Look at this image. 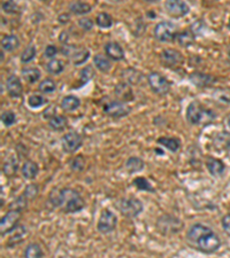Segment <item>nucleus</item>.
Returning a JSON list of instances; mask_svg holds the SVG:
<instances>
[{"mask_svg":"<svg viewBox=\"0 0 230 258\" xmlns=\"http://www.w3.org/2000/svg\"><path fill=\"white\" fill-rule=\"evenodd\" d=\"M69 20H70L69 14H61L59 18H58V21H59V23H61V24L68 23V22H69Z\"/></svg>","mask_w":230,"mask_h":258,"instance_id":"nucleus-48","label":"nucleus"},{"mask_svg":"<svg viewBox=\"0 0 230 258\" xmlns=\"http://www.w3.org/2000/svg\"><path fill=\"white\" fill-rule=\"evenodd\" d=\"M38 193H40V187H38L37 184H29L27 185V187L24 188L23 194L22 195H23L28 201H31L37 198Z\"/></svg>","mask_w":230,"mask_h":258,"instance_id":"nucleus-37","label":"nucleus"},{"mask_svg":"<svg viewBox=\"0 0 230 258\" xmlns=\"http://www.w3.org/2000/svg\"><path fill=\"white\" fill-rule=\"evenodd\" d=\"M69 168L75 172H82L85 169V159L82 155L75 156L69 161Z\"/></svg>","mask_w":230,"mask_h":258,"instance_id":"nucleus-36","label":"nucleus"},{"mask_svg":"<svg viewBox=\"0 0 230 258\" xmlns=\"http://www.w3.org/2000/svg\"><path fill=\"white\" fill-rule=\"evenodd\" d=\"M145 163L141 158H137V156H132V158H129L125 162V169L128 170V172L130 174H137V172L142 171L144 169Z\"/></svg>","mask_w":230,"mask_h":258,"instance_id":"nucleus-24","label":"nucleus"},{"mask_svg":"<svg viewBox=\"0 0 230 258\" xmlns=\"http://www.w3.org/2000/svg\"><path fill=\"white\" fill-rule=\"evenodd\" d=\"M20 46V40L15 35H5L1 38V47L2 51L12 52Z\"/></svg>","mask_w":230,"mask_h":258,"instance_id":"nucleus-23","label":"nucleus"},{"mask_svg":"<svg viewBox=\"0 0 230 258\" xmlns=\"http://www.w3.org/2000/svg\"><path fill=\"white\" fill-rule=\"evenodd\" d=\"M93 63H95L97 69L103 71V73H108V71L111 70V68H112L111 61H109L107 58L104 57V55H102V54L95 55V58H93Z\"/></svg>","mask_w":230,"mask_h":258,"instance_id":"nucleus-28","label":"nucleus"},{"mask_svg":"<svg viewBox=\"0 0 230 258\" xmlns=\"http://www.w3.org/2000/svg\"><path fill=\"white\" fill-rule=\"evenodd\" d=\"M206 168L213 177H220V176H222L226 171L225 163H223L221 159L213 158V156H209V158H207Z\"/></svg>","mask_w":230,"mask_h":258,"instance_id":"nucleus-16","label":"nucleus"},{"mask_svg":"<svg viewBox=\"0 0 230 258\" xmlns=\"http://www.w3.org/2000/svg\"><path fill=\"white\" fill-rule=\"evenodd\" d=\"M157 142L171 153H176L181 148V140L173 137H160Z\"/></svg>","mask_w":230,"mask_h":258,"instance_id":"nucleus-20","label":"nucleus"},{"mask_svg":"<svg viewBox=\"0 0 230 258\" xmlns=\"http://www.w3.org/2000/svg\"><path fill=\"white\" fill-rule=\"evenodd\" d=\"M228 125H229V127H230V119H228Z\"/></svg>","mask_w":230,"mask_h":258,"instance_id":"nucleus-50","label":"nucleus"},{"mask_svg":"<svg viewBox=\"0 0 230 258\" xmlns=\"http://www.w3.org/2000/svg\"><path fill=\"white\" fill-rule=\"evenodd\" d=\"M44 253L41 244L37 242L29 243L23 251V258H43Z\"/></svg>","mask_w":230,"mask_h":258,"instance_id":"nucleus-22","label":"nucleus"},{"mask_svg":"<svg viewBox=\"0 0 230 258\" xmlns=\"http://www.w3.org/2000/svg\"><path fill=\"white\" fill-rule=\"evenodd\" d=\"M97 25L102 29H109L113 25V19L112 16L107 13H100L97 16Z\"/></svg>","mask_w":230,"mask_h":258,"instance_id":"nucleus-34","label":"nucleus"},{"mask_svg":"<svg viewBox=\"0 0 230 258\" xmlns=\"http://www.w3.org/2000/svg\"><path fill=\"white\" fill-rule=\"evenodd\" d=\"M221 225H222L223 231H225V233L230 238V215H226V216H223L222 220H221Z\"/></svg>","mask_w":230,"mask_h":258,"instance_id":"nucleus-47","label":"nucleus"},{"mask_svg":"<svg viewBox=\"0 0 230 258\" xmlns=\"http://www.w3.org/2000/svg\"><path fill=\"white\" fill-rule=\"evenodd\" d=\"M229 28H230V19H229Z\"/></svg>","mask_w":230,"mask_h":258,"instance_id":"nucleus-51","label":"nucleus"},{"mask_svg":"<svg viewBox=\"0 0 230 258\" xmlns=\"http://www.w3.org/2000/svg\"><path fill=\"white\" fill-rule=\"evenodd\" d=\"M83 145V139L81 135L75 132L70 131L67 132L63 138H61V146H63V150L68 154H73L79 150Z\"/></svg>","mask_w":230,"mask_h":258,"instance_id":"nucleus-12","label":"nucleus"},{"mask_svg":"<svg viewBox=\"0 0 230 258\" xmlns=\"http://www.w3.org/2000/svg\"><path fill=\"white\" fill-rule=\"evenodd\" d=\"M115 208L121 212L122 216L128 218H136L143 212V203L136 198H121L116 201Z\"/></svg>","mask_w":230,"mask_h":258,"instance_id":"nucleus-4","label":"nucleus"},{"mask_svg":"<svg viewBox=\"0 0 230 258\" xmlns=\"http://www.w3.org/2000/svg\"><path fill=\"white\" fill-rule=\"evenodd\" d=\"M57 89V85L54 83L53 79L51 78H45L44 80L41 81V84L38 85V90L44 94H51L53 93Z\"/></svg>","mask_w":230,"mask_h":258,"instance_id":"nucleus-33","label":"nucleus"},{"mask_svg":"<svg viewBox=\"0 0 230 258\" xmlns=\"http://www.w3.org/2000/svg\"><path fill=\"white\" fill-rule=\"evenodd\" d=\"M18 159H16L14 156H11V158L4 163V165H2V172H4L6 176H8V177H13V176L16 174V171H18Z\"/></svg>","mask_w":230,"mask_h":258,"instance_id":"nucleus-30","label":"nucleus"},{"mask_svg":"<svg viewBox=\"0 0 230 258\" xmlns=\"http://www.w3.org/2000/svg\"><path fill=\"white\" fill-rule=\"evenodd\" d=\"M105 53L109 59L114 61H121L125 59V51L121 45L116 41H109L105 45Z\"/></svg>","mask_w":230,"mask_h":258,"instance_id":"nucleus-17","label":"nucleus"},{"mask_svg":"<svg viewBox=\"0 0 230 258\" xmlns=\"http://www.w3.org/2000/svg\"><path fill=\"white\" fill-rule=\"evenodd\" d=\"M91 5L83 1H73L69 4V11L75 15H85L91 12Z\"/></svg>","mask_w":230,"mask_h":258,"instance_id":"nucleus-25","label":"nucleus"},{"mask_svg":"<svg viewBox=\"0 0 230 258\" xmlns=\"http://www.w3.org/2000/svg\"><path fill=\"white\" fill-rule=\"evenodd\" d=\"M115 94H116V97L120 99V101H123V102H127V101L131 100L132 98H134L131 87L129 86V84L127 83H121V84L116 85Z\"/></svg>","mask_w":230,"mask_h":258,"instance_id":"nucleus-21","label":"nucleus"},{"mask_svg":"<svg viewBox=\"0 0 230 258\" xmlns=\"http://www.w3.org/2000/svg\"><path fill=\"white\" fill-rule=\"evenodd\" d=\"M147 83L151 90L159 96H166L170 91V83L166 77L161 74L153 71L147 75Z\"/></svg>","mask_w":230,"mask_h":258,"instance_id":"nucleus-7","label":"nucleus"},{"mask_svg":"<svg viewBox=\"0 0 230 258\" xmlns=\"http://www.w3.org/2000/svg\"><path fill=\"white\" fill-rule=\"evenodd\" d=\"M57 53H58V48L54 46V45H47L46 48H45L44 55H45V58L53 60V58L56 57Z\"/></svg>","mask_w":230,"mask_h":258,"instance_id":"nucleus-46","label":"nucleus"},{"mask_svg":"<svg viewBox=\"0 0 230 258\" xmlns=\"http://www.w3.org/2000/svg\"><path fill=\"white\" fill-rule=\"evenodd\" d=\"M183 221L173 215H163L157 220V230L164 235H175L183 230Z\"/></svg>","mask_w":230,"mask_h":258,"instance_id":"nucleus-5","label":"nucleus"},{"mask_svg":"<svg viewBox=\"0 0 230 258\" xmlns=\"http://www.w3.org/2000/svg\"><path fill=\"white\" fill-rule=\"evenodd\" d=\"M132 185H134L137 189H139V191L151 192V193L155 192V189L153 186L151 185V182L144 177H136L134 180H132Z\"/></svg>","mask_w":230,"mask_h":258,"instance_id":"nucleus-32","label":"nucleus"},{"mask_svg":"<svg viewBox=\"0 0 230 258\" xmlns=\"http://www.w3.org/2000/svg\"><path fill=\"white\" fill-rule=\"evenodd\" d=\"M130 73L131 74H129L128 70L123 71V77H125V79H127L130 84H138L142 78L141 73L135 69H130Z\"/></svg>","mask_w":230,"mask_h":258,"instance_id":"nucleus-41","label":"nucleus"},{"mask_svg":"<svg viewBox=\"0 0 230 258\" xmlns=\"http://www.w3.org/2000/svg\"><path fill=\"white\" fill-rule=\"evenodd\" d=\"M48 125L54 131H63L67 126V119L63 115H54L48 119Z\"/></svg>","mask_w":230,"mask_h":258,"instance_id":"nucleus-29","label":"nucleus"},{"mask_svg":"<svg viewBox=\"0 0 230 258\" xmlns=\"http://www.w3.org/2000/svg\"><path fill=\"white\" fill-rule=\"evenodd\" d=\"M165 8H166L168 14L175 16V18H181L190 12L189 5L184 1H180V0H168L165 2Z\"/></svg>","mask_w":230,"mask_h":258,"instance_id":"nucleus-13","label":"nucleus"},{"mask_svg":"<svg viewBox=\"0 0 230 258\" xmlns=\"http://www.w3.org/2000/svg\"><path fill=\"white\" fill-rule=\"evenodd\" d=\"M21 217V211L8 210L7 214L1 218V221H0V233H1V237H5L6 234L11 233L12 231H15L18 228Z\"/></svg>","mask_w":230,"mask_h":258,"instance_id":"nucleus-10","label":"nucleus"},{"mask_svg":"<svg viewBox=\"0 0 230 258\" xmlns=\"http://www.w3.org/2000/svg\"><path fill=\"white\" fill-rule=\"evenodd\" d=\"M153 34L154 37L157 38V40L163 42H170L176 39L179 32H177V27L173 22L163 21L159 22V23L155 25Z\"/></svg>","mask_w":230,"mask_h":258,"instance_id":"nucleus-6","label":"nucleus"},{"mask_svg":"<svg viewBox=\"0 0 230 258\" xmlns=\"http://www.w3.org/2000/svg\"><path fill=\"white\" fill-rule=\"evenodd\" d=\"M1 122L5 126H12L16 123V115L11 110H6L1 114Z\"/></svg>","mask_w":230,"mask_h":258,"instance_id":"nucleus-42","label":"nucleus"},{"mask_svg":"<svg viewBox=\"0 0 230 258\" xmlns=\"http://www.w3.org/2000/svg\"><path fill=\"white\" fill-rule=\"evenodd\" d=\"M161 62L164 63V66L168 68H175L179 67L183 63V55L180 53L179 51L173 50H165L160 55Z\"/></svg>","mask_w":230,"mask_h":258,"instance_id":"nucleus-14","label":"nucleus"},{"mask_svg":"<svg viewBox=\"0 0 230 258\" xmlns=\"http://www.w3.org/2000/svg\"><path fill=\"white\" fill-rule=\"evenodd\" d=\"M187 241L191 248L204 254H214L221 247L219 235L202 223H196L190 226L187 233Z\"/></svg>","mask_w":230,"mask_h":258,"instance_id":"nucleus-1","label":"nucleus"},{"mask_svg":"<svg viewBox=\"0 0 230 258\" xmlns=\"http://www.w3.org/2000/svg\"><path fill=\"white\" fill-rule=\"evenodd\" d=\"M28 200L25 198L23 195H21V197L16 198L14 201L12 202L11 204H9V210H18V211H23L25 208L28 207Z\"/></svg>","mask_w":230,"mask_h":258,"instance_id":"nucleus-38","label":"nucleus"},{"mask_svg":"<svg viewBox=\"0 0 230 258\" xmlns=\"http://www.w3.org/2000/svg\"><path fill=\"white\" fill-rule=\"evenodd\" d=\"M51 204L64 214H76L85 208V201L76 189L70 187L56 188L48 197Z\"/></svg>","mask_w":230,"mask_h":258,"instance_id":"nucleus-2","label":"nucleus"},{"mask_svg":"<svg viewBox=\"0 0 230 258\" xmlns=\"http://www.w3.org/2000/svg\"><path fill=\"white\" fill-rule=\"evenodd\" d=\"M63 61L57 60V59H53L50 62H47L46 64V70L47 73H50L52 75H59L63 71Z\"/></svg>","mask_w":230,"mask_h":258,"instance_id":"nucleus-35","label":"nucleus"},{"mask_svg":"<svg viewBox=\"0 0 230 258\" xmlns=\"http://www.w3.org/2000/svg\"><path fill=\"white\" fill-rule=\"evenodd\" d=\"M61 53L69 58L70 61H72L75 66H81V64L85 63L90 57L89 50L83 47L72 46V45H69V46L64 45V46L61 48Z\"/></svg>","mask_w":230,"mask_h":258,"instance_id":"nucleus-9","label":"nucleus"},{"mask_svg":"<svg viewBox=\"0 0 230 258\" xmlns=\"http://www.w3.org/2000/svg\"><path fill=\"white\" fill-rule=\"evenodd\" d=\"M118 226V217L115 216L114 212H112L108 209L102 211L100 217L97 223V230L102 234H109L115 230Z\"/></svg>","mask_w":230,"mask_h":258,"instance_id":"nucleus-8","label":"nucleus"},{"mask_svg":"<svg viewBox=\"0 0 230 258\" xmlns=\"http://www.w3.org/2000/svg\"><path fill=\"white\" fill-rule=\"evenodd\" d=\"M6 87H7V92L12 98H20L23 93V86L20 78L15 75H11L6 80Z\"/></svg>","mask_w":230,"mask_h":258,"instance_id":"nucleus-15","label":"nucleus"},{"mask_svg":"<svg viewBox=\"0 0 230 258\" xmlns=\"http://www.w3.org/2000/svg\"><path fill=\"white\" fill-rule=\"evenodd\" d=\"M176 40L182 47H189L194 42V35L191 30H184L179 32Z\"/></svg>","mask_w":230,"mask_h":258,"instance_id":"nucleus-27","label":"nucleus"},{"mask_svg":"<svg viewBox=\"0 0 230 258\" xmlns=\"http://www.w3.org/2000/svg\"><path fill=\"white\" fill-rule=\"evenodd\" d=\"M189 79L197 87H207L215 81L214 77L204 73H192L190 75Z\"/></svg>","mask_w":230,"mask_h":258,"instance_id":"nucleus-18","label":"nucleus"},{"mask_svg":"<svg viewBox=\"0 0 230 258\" xmlns=\"http://www.w3.org/2000/svg\"><path fill=\"white\" fill-rule=\"evenodd\" d=\"M35 57H36V47L30 45V46H28L23 52H22L21 61L23 62V63H29V62L34 60Z\"/></svg>","mask_w":230,"mask_h":258,"instance_id":"nucleus-39","label":"nucleus"},{"mask_svg":"<svg viewBox=\"0 0 230 258\" xmlns=\"http://www.w3.org/2000/svg\"><path fill=\"white\" fill-rule=\"evenodd\" d=\"M79 25L83 29V30L90 31L93 28V21H92L91 19L83 18V19H81L80 21H79Z\"/></svg>","mask_w":230,"mask_h":258,"instance_id":"nucleus-45","label":"nucleus"},{"mask_svg":"<svg viewBox=\"0 0 230 258\" xmlns=\"http://www.w3.org/2000/svg\"><path fill=\"white\" fill-rule=\"evenodd\" d=\"M104 112L112 119H122L130 113V107L127 103L120 100L109 101L104 107Z\"/></svg>","mask_w":230,"mask_h":258,"instance_id":"nucleus-11","label":"nucleus"},{"mask_svg":"<svg viewBox=\"0 0 230 258\" xmlns=\"http://www.w3.org/2000/svg\"><path fill=\"white\" fill-rule=\"evenodd\" d=\"M1 61H4V51H1Z\"/></svg>","mask_w":230,"mask_h":258,"instance_id":"nucleus-49","label":"nucleus"},{"mask_svg":"<svg viewBox=\"0 0 230 258\" xmlns=\"http://www.w3.org/2000/svg\"><path fill=\"white\" fill-rule=\"evenodd\" d=\"M216 115L210 109H206L199 101H193L187 109L188 122L193 125H206L215 119Z\"/></svg>","mask_w":230,"mask_h":258,"instance_id":"nucleus-3","label":"nucleus"},{"mask_svg":"<svg viewBox=\"0 0 230 258\" xmlns=\"http://www.w3.org/2000/svg\"><path fill=\"white\" fill-rule=\"evenodd\" d=\"M22 75H23V77L25 78V80H27L28 83L32 84V83H36V81L40 79L42 74L38 68L28 67L22 70Z\"/></svg>","mask_w":230,"mask_h":258,"instance_id":"nucleus-31","label":"nucleus"},{"mask_svg":"<svg viewBox=\"0 0 230 258\" xmlns=\"http://www.w3.org/2000/svg\"><path fill=\"white\" fill-rule=\"evenodd\" d=\"M21 172L25 179H34L37 177L38 172H40V166H38L36 162L28 159L22 165Z\"/></svg>","mask_w":230,"mask_h":258,"instance_id":"nucleus-19","label":"nucleus"},{"mask_svg":"<svg viewBox=\"0 0 230 258\" xmlns=\"http://www.w3.org/2000/svg\"><path fill=\"white\" fill-rule=\"evenodd\" d=\"M47 102V100L45 99L43 96H38V94H34V96L29 97L28 103L31 108H40V107L43 106Z\"/></svg>","mask_w":230,"mask_h":258,"instance_id":"nucleus-40","label":"nucleus"},{"mask_svg":"<svg viewBox=\"0 0 230 258\" xmlns=\"http://www.w3.org/2000/svg\"><path fill=\"white\" fill-rule=\"evenodd\" d=\"M1 8L5 13H8V14H15L18 12L19 6L15 1H5L1 4Z\"/></svg>","mask_w":230,"mask_h":258,"instance_id":"nucleus-43","label":"nucleus"},{"mask_svg":"<svg viewBox=\"0 0 230 258\" xmlns=\"http://www.w3.org/2000/svg\"><path fill=\"white\" fill-rule=\"evenodd\" d=\"M81 101L77 97L75 96H66L61 100V108H63L64 112H73V110H76L80 107Z\"/></svg>","mask_w":230,"mask_h":258,"instance_id":"nucleus-26","label":"nucleus"},{"mask_svg":"<svg viewBox=\"0 0 230 258\" xmlns=\"http://www.w3.org/2000/svg\"><path fill=\"white\" fill-rule=\"evenodd\" d=\"M93 75L95 74H93L92 68L91 67H85L82 71H81V76H80L81 83H82L83 85L87 83V81H89L93 77Z\"/></svg>","mask_w":230,"mask_h":258,"instance_id":"nucleus-44","label":"nucleus"}]
</instances>
